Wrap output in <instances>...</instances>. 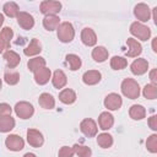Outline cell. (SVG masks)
<instances>
[{
  "label": "cell",
  "mask_w": 157,
  "mask_h": 157,
  "mask_svg": "<svg viewBox=\"0 0 157 157\" xmlns=\"http://www.w3.org/2000/svg\"><path fill=\"white\" fill-rule=\"evenodd\" d=\"M5 145L11 151H20L25 146V141L18 135H10L5 140Z\"/></svg>",
  "instance_id": "cell-6"
},
{
  "label": "cell",
  "mask_w": 157,
  "mask_h": 157,
  "mask_svg": "<svg viewBox=\"0 0 157 157\" xmlns=\"http://www.w3.org/2000/svg\"><path fill=\"white\" fill-rule=\"evenodd\" d=\"M148 125L152 130H156L157 129V117L156 115H152L150 119H148Z\"/></svg>",
  "instance_id": "cell-39"
},
{
  "label": "cell",
  "mask_w": 157,
  "mask_h": 157,
  "mask_svg": "<svg viewBox=\"0 0 157 157\" xmlns=\"http://www.w3.org/2000/svg\"><path fill=\"white\" fill-rule=\"evenodd\" d=\"M18 6H17V4L16 2H13V1H10V2H6L5 5H4V12H5V15H7L9 17H15V16H17L18 15Z\"/></svg>",
  "instance_id": "cell-29"
},
{
  "label": "cell",
  "mask_w": 157,
  "mask_h": 157,
  "mask_svg": "<svg viewBox=\"0 0 157 157\" xmlns=\"http://www.w3.org/2000/svg\"><path fill=\"white\" fill-rule=\"evenodd\" d=\"M152 48H153V52H157V38L153 39V42H152Z\"/></svg>",
  "instance_id": "cell-42"
},
{
  "label": "cell",
  "mask_w": 157,
  "mask_h": 157,
  "mask_svg": "<svg viewBox=\"0 0 157 157\" xmlns=\"http://www.w3.org/2000/svg\"><path fill=\"white\" fill-rule=\"evenodd\" d=\"M59 99L65 104H71V103H74L76 101V94H75V92L72 90L65 88L59 93Z\"/></svg>",
  "instance_id": "cell-21"
},
{
  "label": "cell",
  "mask_w": 157,
  "mask_h": 157,
  "mask_svg": "<svg viewBox=\"0 0 157 157\" xmlns=\"http://www.w3.org/2000/svg\"><path fill=\"white\" fill-rule=\"evenodd\" d=\"M38 102H39V105L42 108H45V109H52L55 105V101H54L53 96L49 93H42L39 96Z\"/></svg>",
  "instance_id": "cell-22"
},
{
  "label": "cell",
  "mask_w": 157,
  "mask_h": 157,
  "mask_svg": "<svg viewBox=\"0 0 157 157\" xmlns=\"http://www.w3.org/2000/svg\"><path fill=\"white\" fill-rule=\"evenodd\" d=\"M153 13H155V22L157 23V7L153 9Z\"/></svg>",
  "instance_id": "cell-43"
},
{
  "label": "cell",
  "mask_w": 157,
  "mask_h": 157,
  "mask_svg": "<svg viewBox=\"0 0 157 157\" xmlns=\"http://www.w3.org/2000/svg\"><path fill=\"white\" fill-rule=\"evenodd\" d=\"M126 43H128V45H129V50L126 52V55H128V56L134 58V56H137V55L141 54L142 48H141V44H140L137 40L132 39V38H128Z\"/></svg>",
  "instance_id": "cell-15"
},
{
  "label": "cell",
  "mask_w": 157,
  "mask_h": 157,
  "mask_svg": "<svg viewBox=\"0 0 157 157\" xmlns=\"http://www.w3.org/2000/svg\"><path fill=\"white\" fill-rule=\"evenodd\" d=\"M65 59H66V63H67V65L70 66V69L72 71L80 69V66H81V59L77 55H75V54H67Z\"/></svg>",
  "instance_id": "cell-30"
},
{
  "label": "cell",
  "mask_w": 157,
  "mask_h": 157,
  "mask_svg": "<svg viewBox=\"0 0 157 157\" xmlns=\"http://www.w3.org/2000/svg\"><path fill=\"white\" fill-rule=\"evenodd\" d=\"M74 148L69 146H63L59 150V157H72L74 156Z\"/></svg>",
  "instance_id": "cell-37"
},
{
  "label": "cell",
  "mask_w": 157,
  "mask_h": 157,
  "mask_svg": "<svg viewBox=\"0 0 157 157\" xmlns=\"http://www.w3.org/2000/svg\"><path fill=\"white\" fill-rule=\"evenodd\" d=\"M2 22H4V16H2L1 13H0V26L2 25Z\"/></svg>",
  "instance_id": "cell-45"
},
{
  "label": "cell",
  "mask_w": 157,
  "mask_h": 157,
  "mask_svg": "<svg viewBox=\"0 0 157 157\" xmlns=\"http://www.w3.org/2000/svg\"><path fill=\"white\" fill-rule=\"evenodd\" d=\"M4 59H5V61L7 63V66H9L10 69L16 67V66L20 64V60H21L20 55H18L17 53L12 52V50H7V52H5V54H4Z\"/></svg>",
  "instance_id": "cell-18"
},
{
  "label": "cell",
  "mask_w": 157,
  "mask_h": 157,
  "mask_svg": "<svg viewBox=\"0 0 157 157\" xmlns=\"http://www.w3.org/2000/svg\"><path fill=\"white\" fill-rule=\"evenodd\" d=\"M50 78V69L42 67L34 72V80L38 85H45Z\"/></svg>",
  "instance_id": "cell-16"
},
{
  "label": "cell",
  "mask_w": 157,
  "mask_h": 157,
  "mask_svg": "<svg viewBox=\"0 0 157 157\" xmlns=\"http://www.w3.org/2000/svg\"><path fill=\"white\" fill-rule=\"evenodd\" d=\"M4 49H7V47H6V44H5V42H4V39H2V38H1V36H0V53H1Z\"/></svg>",
  "instance_id": "cell-41"
},
{
  "label": "cell",
  "mask_w": 157,
  "mask_h": 157,
  "mask_svg": "<svg viewBox=\"0 0 157 157\" xmlns=\"http://www.w3.org/2000/svg\"><path fill=\"white\" fill-rule=\"evenodd\" d=\"M147 67H148V63L145 59H137L130 66L131 72L134 75H142V74H145L147 71Z\"/></svg>",
  "instance_id": "cell-12"
},
{
  "label": "cell",
  "mask_w": 157,
  "mask_h": 157,
  "mask_svg": "<svg viewBox=\"0 0 157 157\" xmlns=\"http://www.w3.org/2000/svg\"><path fill=\"white\" fill-rule=\"evenodd\" d=\"M61 9V4L59 1H43L40 4V12L44 15H55Z\"/></svg>",
  "instance_id": "cell-7"
},
{
  "label": "cell",
  "mask_w": 157,
  "mask_h": 157,
  "mask_svg": "<svg viewBox=\"0 0 157 157\" xmlns=\"http://www.w3.org/2000/svg\"><path fill=\"white\" fill-rule=\"evenodd\" d=\"M97 142L101 147L103 148H108L113 145V137L112 135L107 134V132H103V134H99L98 137H97Z\"/></svg>",
  "instance_id": "cell-28"
},
{
  "label": "cell",
  "mask_w": 157,
  "mask_h": 157,
  "mask_svg": "<svg viewBox=\"0 0 157 157\" xmlns=\"http://www.w3.org/2000/svg\"><path fill=\"white\" fill-rule=\"evenodd\" d=\"M43 26L48 31L56 29L59 27V17L55 15H48L43 18Z\"/></svg>",
  "instance_id": "cell-20"
},
{
  "label": "cell",
  "mask_w": 157,
  "mask_h": 157,
  "mask_svg": "<svg viewBox=\"0 0 157 157\" xmlns=\"http://www.w3.org/2000/svg\"><path fill=\"white\" fill-rule=\"evenodd\" d=\"M121 92L125 97L130 99H136L140 96V86L132 78H125L121 82Z\"/></svg>",
  "instance_id": "cell-1"
},
{
  "label": "cell",
  "mask_w": 157,
  "mask_h": 157,
  "mask_svg": "<svg viewBox=\"0 0 157 157\" xmlns=\"http://www.w3.org/2000/svg\"><path fill=\"white\" fill-rule=\"evenodd\" d=\"M144 96L148 99H155L157 97V87L155 85H146L144 87Z\"/></svg>",
  "instance_id": "cell-34"
},
{
  "label": "cell",
  "mask_w": 157,
  "mask_h": 157,
  "mask_svg": "<svg viewBox=\"0 0 157 157\" xmlns=\"http://www.w3.org/2000/svg\"><path fill=\"white\" fill-rule=\"evenodd\" d=\"M121 97L117 93H110L104 98V105L105 108L110 109V110H117L121 107Z\"/></svg>",
  "instance_id": "cell-10"
},
{
  "label": "cell",
  "mask_w": 157,
  "mask_h": 157,
  "mask_svg": "<svg viewBox=\"0 0 157 157\" xmlns=\"http://www.w3.org/2000/svg\"><path fill=\"white\" fill-rule=\"evenodd\" d=\"M126 65H128L126 59H124V58H121V56H113V58L110 59V66H112V69H114V70H121V69H124Z\"/></svg>",
  "instance_id": "cell-31"
},
{
  "label": "cell",
  "mask_w": 157,
  "mask_h": 157,
  "mask_svg": "<svg viewBox=\"0 0 157 157\" xmlns=\"http://www.w3.org/2000/svg\"><path fill=\"white\" fill-rule=\"evenodd\" d=\"M81 39L83 42V44L88 45V47H92L96 44L97 42V37H96V33L93 32V29L91 28H83L82 32H81Z\"/></svg>",
  "instance_id": "cell-13"
},
{
  "label": "cell",
  "mask_w": 157,
  "mask_h": 157,
  "mask_svg": "<svg viewBox=\"0 0 157 157\" xmlns=\"http://www.w3.org/2000/svg\"><path fill=\"white\" fill-rule=\"evenodd\" d=\"M82 80L86 85H96L101 81V72L97 70H90L86 71L82 76Z\"/></svg>",
  "instance_id": "cell-17"
},
{
  "label": "cell",
  "mask_w": 157,
  "mask_h": 157,
  "mask_svg": "<svg viewBox=\"0 0 157 157\" xmlns=\"http://www.w3.org/2000/svg\"><path fill=\"white\" fill-rule=\"evenodd\" d=\"M15 113L17 114V117H20L22 119H28L33 115L34 108L28 102H18L15 105Z\"/></svg>",
  "instance_id": "cell-4"
},
{
  "label": "cell",
  "mask_w": 157,
  "mask_h": 157,
  "mask_svg": "<svg viewBox=\"0 0 157 157\" xmlns=\"http://www.w3.org/2000/svg\"><path fill=\"white\" fill-rule=\"evenodd\" d=\"M134 13L137 17V20H140L142 22L148 21L151 17V10L146 4H137L134 9Z\"/></svg>",
  "instance_id": "cell-9"
},
{
  "label": "cell",
  "mask_w": 157,
  "mask_h": 157,
  "mask_svg": "<svg viewBox=\"0 0 157 157\" xmlns=\"http://www.w3.org/2000/svg\"><path fill=\"white\" fill-rule=\"evenodd\" d=\"M113 123H114V119H113V115L108 112H103L101 113L99 118H98V124H99V128L102 130H108L113 126Z\"/></svg>",
  "instance_id": "cell-14"
},
{
  "label": "cell",
  "mask_w": 157,
  "mask_h": 157,
  "mask_svg": "<svg viewBox=\"0 0 157 157\" xmlns=\"http://www.w3.org/2000/svg\"><path fill=\"white\" fill-rule=\"evenodd\" d=\"M72 148H74V152H76L78 157H90L91 153H92V151H91L90 147H87V146H82V145H78V144L74 145Z\"/></svg>",
  "instance_id": "cell-32"
},
{
  "label": "cell",
  "mask_w": 157,
  "mask_h": 157,
  "mask_svg": "<svg viewBox=\"0 0 157 157\" xmlns=\"http://www.w3.org/2000/svg\"><path fill=\"white\" fill-rule=\"evenodd\" d=\"M13 126H15V119L11 115L0 118V131L1 132H7V131L12 130Z\"/></svg>",
  "instance_id": "cell-23"
},
{
  "label": "cell",
  "mask_w": 157,
  "mask_h": 157,
  "mask_svg": "<svg viewBox=\"0 0 157 157\" xmlns=\"http://www.w3.org/2000/svg\"><path fill=\"white\" fill-rule=\"evenodd\" d=\"M129 115H130V118H132V119H135V120H141V119L145 118L146 110H145V108H144L142 105H140V104H134V105L130 107Z\"/></svg>",
  "instance_id": "cell-19"
},
{
  "label": "cell",
  "mask_w": 157,
  "mask_h": 157,
  "mask_svg": "<svg viewBox=\"0 0 157 157\" xmlns=\"http://www.w3.org/2000/svg\"><path fill=\"white\" fill-rule=\"evenodd\" d=\"M66 82H67V80H66L65 74L61 70H56L54 72V75H53V85H54V87L63 88L66 85Z\"/></svg>",
  "instance_id": "cell-26"
},
{
  "label": "cell",
  "mask_w": 157,
  "mask_h": 157,
  "mask_svg": "<svg viewBox=\"0 0 157 157\" xmlns=\"http://www.w3.org/2000/svg\"><path fill=\"white\" fill-rule=\"evenodd\" d=\"M27 66H28V70L29 71L36 72L37 70H39L42 67H45V60H44V58L37 56V58L29 59L28 63H27Z\"/></svg>",
  "instance_id": "cell-25"
},
{
  "label": "cell",
  "mask_w": 157,
  "mask_h": 157,
  "mask_svg": "<svg viewBox=\"0 0 157 157\" xmlns=\"http://www.w3.org/2000/svg\"><path fill=\"white\" fill-rule=\"evenodd\" d=\"M4 78L6 81V83L9 85H16L20 81V74L16 71H6L4 75Z\"/></svg>",
  "instance_id": "cell-33"
},
{
  "label": "cell",
  "mask_w": 157,
  "mask_h": 157,
  "mask_svg": "<svg viewBox=\"0 0 157 157\" xmlns=\"http://www.w3.org/2000/svg\"><path fill=\"white\" fill-rule=\"evenodd\" d=\"M0 36H1V38L4 39V42H5V44H6L7 49H9V48H10V42H11V39H12V36H13L12 29H11L10 27H5V28H2Z\"/></svg>",
  "instance_id": "cell-35"
},
{
  "label": "cell",
  "mask_w": 157,
  "mask_h": 157,
  "mask_svg": "<svg viewBox=\"0 0 157 157\" xmlns=\"http://www.w3.org/2000/svg\"><path fill=\"white\" fill-rule=\"evenodd\" d=\"M75 36V31L74 27L70 22H63L59 25L58 27V38L63 42V43H69L74 39Z\"/></svg>",
  "instance_id": "cell-2"
},
{
  "label": "cell",
  "mask_w": 157,
  "mask_h": 157,
  "mask_svg": "<svg viewBox=\"0 0 157 157\" xmlns=\"http://www.w3.org/2000/svg\"><path fill=\"white\" fill-rule=\"evenodd\" d=\"M27 141L33 147H40L44 142V139H43V135L38 130L28 129L27 130Z\"/></svg>",
  "instance_id": "cell-5"
},
{
  "label": "cell",
  "mask_w": 157,
  "mask_h": 157,
  "mask_svg": "<svg viewBox=\"0 0 157 157\" xmlns=\"http://www.w3.org/2000/svg\"><path fill=\"white\" fill-rule=\"evenodd\" d=\"M156 72H157V70H156V69H153V70L151 71V74H150V78H151V81H152L153 83H156V82H157V78H156Z\"/></svg>",
  "instance_id": "cell-40"
},
{
  "label": "cell",
  "mask_w": 157,
  "mask_h": 157,
  "mask_svg": "<svg viewBox=\"0 0 157 157\" xmlns=\"http://www.w3.org/2000/svg\"><path fill=\"white\" fill-rule=\"evenodd\" d=\"M40 50H42V47H40L39 40H38L37 38H33V39L31 40V43L28 44V47H27L23 52H25V54H26L27 56H31V55H36V54L40 53Z\"/></svg>",
  "instance_id": "cell-24"
},
{
  "label": "cell",
  "mask_w": 157,
  "mask_h": 157,
  "mask_svg": "<svg viewBox=\"0 0 157 157\" xmlns=\"http://www.w3.org/2000/svg\"><path fill=\"white\" fill-rule=\"evenodd\" d=\"M130 32L131 34H134L135 37H137L141 40H147L151 36V31L147 26L140 23V22H134L130 26Z\"/></svg>",
  "instance_id": "cell-3"
},
{
  "label": "cell",
  "mask_w": 157,
  "mask_h": 157,
  "mask_svg": "<svg viewBox=\"0 0 157 157\" xmlns=\"http://www.w3.org/2000/svg\"><path fill=\"white\" fill-rule=\"evenodd\" d=\"M17 22L23 29H31L34 26L33 17L27 12H18L17 15Z\"/></svg>",
  "instance_id": "cell-11"
},
{
  "label": "cell",
  "mask_w": 157,
  "mask_h": 157,
  "mask_svg": "<svg viewBox=\"0 0 157 157\" xmlns=\"http://www.w3.org/2000/svg\"><path fill=\"white\" fill-rule=\"evenodd\" d=\"M11 112H12V109L7 103H0V118L11 115Z\"/></svg>",
  "instance_id": "cell-38"
},
{
  "label": "cell",
  "mask_w": 157,
  "mask_h": 157,
  "mask_svg": "<svg viewBox=\"0 0 157 157\" xmlns=\"http://www.w3.org/2000/svg\"><path fill=\"white\" fill-rule=\"evenodd\" d=\"M92 58L98 61V63H102L107 58H108V50L104 48V47H96L93 50H92Z\"/></svg>",
  "instance_id": "cell-27"
},
{
  "label": "cell",
  "mask_w": 157,
  "mask_h": 157,
  "mask_svg": "<svg viewBox=\"0 0 157 157\" xmlns=\"http://www.w3.org/2000/svg\"><path fill=\"white\" fill-rule=\"evenodd\" d=\"M80 129L88 137H93L97 134V125L92 119H83L80 124Z\"/></svg>",
  "instance_id": "cell-8"
},
{
  "label": "cell",
  "mask_w": 157,
  "mask_h": 157,
  "mask_svg": "<svg viewBox=\"0 0 157 157\" xmlns=\"http://www.w3.org/2000/svg\"><path fill=\"white\" fill-rule=\"evenodd\" d=\"M146 147H147V150H148L150 152H152V153H156V152H157V135H156V134L151 135V136L147 139V141H146Z\"/></svg>",
  "instance_id": "cell-36"
},
{
  "label": "cell",
  "mask_w": 157,
  "mask_h": 157,
  "mask_svg": "<svg viewBox=\"0 0 157 157\" xmlns=\"http://www.w3.org/2000/svg\"><path fill=\"white\" fill-rule=\"evenodd\" d=\"M23 157H37V156H36L34 153H29V152H28V153H26Z\"/></svg>",
  "instance_id": "cell-44"
},
{
  "label": "cell",
  "mask_w": 157,
  "mask_h": 157,
  "mask_svg": "<svg viewBox=\"0 0 157 157\" xmlns=\"http://www.w3.org/2000/svg\"><path fill=\"white\" fill-rule=\"evenodd\" d=\"M0 88H1V80H0Z\"/></svg>",
  "instance_id": "cell-46"
}]
</instances>
